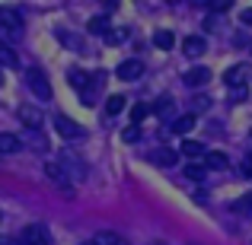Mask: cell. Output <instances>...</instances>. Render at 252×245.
I'll list each match as a JSON object with an SVG mask.
<instances>
[{
  "instance_id": "obj_1",
  "label": "cell",
  "mask_w": 252,
  "mask_h": 245,
  "mask_svg": "<svg viewBox=\"0 0 252 245\" xmlns=\"http://www.w3.org/2000/svg\"><path fill=\"white\" fill-rule=\"evenodd\" d=\"M0 38H6V42L23 38V16L10 6H0Z\"/></svg>"
},
{
  "instance_id": "obj_2",
  "label": "cell",
  "mask_w": 252,
  "mask_h": 245,
  "mask_svg": "<svg viewBox=\"0 0 252 245\" xmlns=\"http://www.w3.org/2000/svg\"><path fill=\"white\" fill-rule=\"evenodd\" d=\"M26 86H29L38 99H51V83H48V77H45L42 67H29L26 70Z\"/></svg>"
},
{
  "instance_id": "obj_3",
  "label": "cell",
  "mask_w": 252,
  "mask_h": 245,
  "mask_svg": "<svg viewBox=\"0 0 252 245\" xmlns=\"http://www.w3.org/2000/svg\"><path fill=\"white\" fill-rule=\"evenodd\" d=\"M19 245H48V229L38 226V223L26 226L23 233H19Z\"/></svg>"
},
{
  "instance_id": "obj_4",
  "label": "cell",
  "mask_w": 252,
  "mask_h": 245,
  "mask_svg": "<svg viewBox=\"0 0 252 245\" xmlns=\"http://www.w3.org/2000/svg\"><path fill=\"white\" fill-rule=\"evenodd\" d=\"M118 80H128V83H134V80H141L144 77V64L137 61V57H131V61H122L118 64Z\"/></svg>"
},
{
  "instance_id": "obj_5",
  "label": "cell",
  "mask_w": 252,
  "mask_h": 245,
  "mask_svg": "<svg viewBox=\"0 0 252 245\" xmlns=\"http://www.w3.org/2000/svg\"><path fill=\"white\" fill-rule=\"evenodd\" d=\"M249 80V64H233V67L223 74V83L233 86V89H243V83Z\"/></svg>"
},
{
  "instance_id": "obj_6",
  "label": "cell",
  "mask_w": 252,
  "mask_h": 245,
  "mask_svg": "<svg viewBox=\"0 0 252 245\" xmlns=\"http://www.w3.org/2000/svg\"><path fill=\"white\" fill-rule=\"evenodd\" d=\"M55 128H58V134H61V137H70V140L83 134V128L77 121H70L67 115H55Z\"/></svg>"
},
{
  "instance_id": "obj_7",
  "label": "cell",
  "mask_w": 252,
  "mask_h": 245,
  "mask_svg": "<svg viewBox=\"0 0 252 245\" xmlns=\"http://www.w3.org/2000/svg\"><path fill=\"white\" fill-rule=\"evenodd\" d=\"M61 169L70 175V182H77V178H83V175H86V165H83L80 160H74L70 153H61Z\"/></svg>"
},
{
  "instance_id": "obj_8",
  "label": "cell",
  "mask_w": 252,
  "mask_h": 245,
  "mask_svg": "<svg viewBox=\"0 0 252 245\" xmlns=\"http://www.w3.org/2000/svg\"><path fill=\"white\" fill-rule=\"evenodd\" d=\"M45 175H48L55 185H61L64 191H70V175L61 169V163H48V165H45Z\"/></svg>"
},
{
  "instance_id": "obj_9",
  "label": "cell",
  "mask_w": 252,
  "mask_h": 245,
  "mask_svg": "<svg viewBox=\"0 0 252 245\" xmlns=\"http://www.w3.org/2000/svg\"><path fill=\"white\" fill-rule=\"evenodd\" d=\"M182 80H185V86H204L211 80V70L208 67H191V70H185Z\"/></svg>"
},
{
  "instance_id": "obj_10",
  "label": "cell",
  "mask_w": 252,
  "mask_h": 245,
  "mask_svg": "<svg viewBox=\"0 0 252 245\" xmlns=\"http://www.w3.org/2000/svg\"><path fill=\"white\" fill-rule=\"evenodd\" d=\"M204 48H208V42H204L201 35H189V38L182 42V51H185L189 57H198V54H204Z\"/></svg>"
},
{
  "instance_id": "obj_11",
  "label": "cell",
  "mask_w": 252,
  "mask_h": 245,
  "mask_svg": "<svg viewBox=\"0 0 252 245\" xmlns=\"http://www.w3.org/2000/svg\"><path fill=\"white\" fill-rule=\"evenodd\" d=\"M204 165H208V169H227L230 165V160H227V153H220V150H214V153H204Z\"/></svg>"
},
{
  "instance_id": "obj_12",
  "label": "cell",
  "mask_w": 252,
  "mask_h": 245,
  "mask_svg": "<svg viewBox=\"0 0 252 245\" xmlns=\"http://www.w3.org/2000/svg\"><path fill=\"white\" fill-rule=\"evenodd\" d=\"M147 160L154 163V165H176V160H179V156L172 153V150H154V153H150Z\"/></svg>"
},
{
  "instance_id": "obj_13",
  "label": "cell",
  "mask_w": 252,
  "mask_h": 245,
  "mask_svg": "<svg viewBox=\"0 0 252 245\" xmlns=\"http://www.w3.org/2000/svg\"><path fill=\"white\" fill-rule=\"evenodd\" d=\"M23 147V140H19L16 134H0V153H16V150Z\"/></svg>"
},
{
  "instance_id": "obj_14",
  "label": "cell",
  "mask_w": 252,
  "mask_h": 245,
  "mask_svg": "<svg viewBox=\"0 0 252 245\" xmlns=\"http://www.w3.org/2000/svg\"><path fill=\"white\" fill-rule=\"evenodd\" d=\"M191 128H195V115H182L172 121V134H189Z\"/></svg>"
},
{
  "instance_id": "obj_15",
  "label": "cell",
  "mask_w": 252,
  "mask_h": 245,
  "mask_svg": "<svg viewBox=\"0 0 252 245\" xmlns=\"http://www.w3.org/2000/svg\"><path fill=\"white\" fill-rule=\"evenodd\" d=\"M182 153L191 156V160H201V156H204V143L201 140H185L182 143Z\"/></svg>"
},
{
  "instance_id": "obj_16",
  "label": "cell",
  "mask_w": 252,
  "mask_h": 245,
  "mask_svg": "<svg viewBox=\"0 0 252 245\" xmlns=\"http://www.w3.org/2000/svg\"><path fill=\"white\" fill-rule=\"evenodd\" d=\"M19 118L29 124V131H38V124H42V115L35 109H19Z\"/></svg>"
},
{
  "instance_id": "obj_17",
  "label": "cell",
  "mask_w": 252,
  "mask_h": 245,
  "mask_svg": "<svg viewBox=\"0 0 252 245\" xmlns=\"http://www.w3.org/2000/svg\"><path fill=\"white\" fill-rule=\"evenodd\" d=\"M96 242H99V245H131L125 236H118V233H99Z\"/></svg>"
},
{
  "instance_id": "obj_18",
  "label": "cell",
  "mask_w": 252,
  "mask_h": 245,
  "mask_svg": "<svg viewBox=\"0 0 252 245\" xmlns=\"http://www.w3.org/2000/svg\"><path fill=\"white\" fill-rule=\"evenodd\" d=\"M204 172H208V165H201V163H191V165H185V175H189L191 182H201V178H204Z\"/></svg>"
},
{
  "instance_id": "obj_19",
  "label": "cell",
  "mask_w": 252,
  "mask_h": 245,
  "mask_svg": "<svg viewBox=\"0 0 252 245\" xmlns=\"http://www.w3.org/2000/svg\"><path fill=\"white\" fill-rule=\"evenodd\" d=\"M105 26H109V19H105V16H93L90 19V32H93V35H105V32H109Z\"/></svg>"
},
{
  "instance_id": "obj_20",
  "label": "cell",
  "mask_w": 252,
  "mask_h": 245,
  "mask_svg": "<svg viewBox=\"0 0 252 245\" xmlns=\"http://www.w3.org/2000/svg\"><path fill=\"white\" fill-rule=\"evenodd\" d=\"M125 96H109V102H105V111H109V115H118V111L125 109Z\"/></svg>"
},
{
  "instance_id": "obj_21",
  "label": "cell",
  "mask_w": 252,
  "mask_h": 245,
  "mask_svg": "<svg viewBox=\"0 0 252 245\" xmlns=\"http://www.w3.org/2000/svg\"><path fill=\"white\" fill-rule=\"evenodd\" d=\"M0 64H6V67H16V54H13L10 45L0 42Z\"/></svg>"
},
{
  "instance_id": "obj_22",
  "label": "cell",
  "mask_w": 252,
  "mask_h": 245,
  "mask_svg": "<svg viewBox=\"0 0 252 245\" xmlns=\"http://www.w3.org/2000/svg\"><path fill=\"white\" fill-rule=\"evenodd\" d=\"M67 77H70V83H74V89H80V92L86 89V83H90V77H86L83 70H70Z\"/></svg>"
},
{
  "instance_id": "obj_23",
  "label": "cell",
  "mask_w": 252,
  "mask_h": 245,
  "mask_svg": "<svg viewBox=\"0 0 252 245\" xmlns=\"http://www.w3.org/2000/svg\"><path fill=\"white\" fill-rule=\"evenodd\" d=\"M154 45H157V48H172V45H176V38H172V32H157V35H154Z\"/></svg>"
},
{
  "instance_id": "obj_24",
  "label": "cell",
  "mask_w": 252,
  "mask_h": 245,
  "mask_svg": "<svg viewBox=\"0 0 252 245\" xmlns=\"http://www.w3.org/2000/svg\"><path fill=\"white\" fill-rule=\"evenodd\" d=\"M29 143H32V147H35V150H42V153H45V150H48V140H45V137L38 134V131H29Z\"/></svg>"
},
{
  "instance_id": "obj_25",
  "label": "cell",
  "mask_w": 252,
  "mask_h": 245,
  "mask_svg": "<svg viewBox=\"0 0 252 245\" xmlns=\"http://www.w3.org/2000/svg\"><path fill=\"white\" fill-rule=\"evenodd\" d=\"M147 111H150V105H134V109H131V121H144V118H147Z\"/></svg>"
},
{
  "instance_id": "obj_26",
  "label": "cell",
  "mask_w": 252,
  "mask_h": 245,
  "mask_svg": "<svg viewBox=\"0 0 252 245\" xmlns=\"http://www.w3.org/2000/svg\"><path fill=\"white\" fill-rule=\"evenodd\" d=\"M236 214H252V194H246V197L236 201Z\"/></svg>"
},
{
  "instance_id": "obj_27",
  "label": "cell",
  "mask_w": 252,
  "mask_h": 245,
  "mask_svg": "<svg viewBox=\"0 0 252 245\" xmlns=\"http://www.w3.org/2000/svg\"><path fill=\"white\" fill-rule=\"evenodd\" d=\"M208 105H211V99H208V96H195V99H191V109H195V111H204Z\"/></svg>"
},
{
  "instance_id": "obj_28",
  "label": "cell",
  "mask_w": 252,
  "mask_h": 245,
  "mask_svg": "<svg viewBox=\"0 0 252 245\" xmlns=\"http://www.w3.org/2000/svg\"><path fill=\"white\" fill-rule=\"evenodd\" d=\"M137 137H141V128H137V124H131V128L125 131V140H128V143H134Z\"/></svg>"
},
{
  "instance_id": "obj_29",
  "label": "cell",
  "mask_w": 252,
  "mask_h": 245,
  "mask_svg": "<svg viewBox=\"0 0 252 245\" xmlns=\"http://www.w3.org/2000/svg\"><path fill=\"white\" fill-rule=\"evenodd\" d=\"M211 10H217V13H227V10H230V3H227V0H211Z\"/></svg>"
},
{
  "instance_id": "obj_30",
  "label": "cell",
  "mask_w": 252,
  "mask_h": 245,
  "mask_svg": "<svg viewBox=\"0 0 252 245\" xmlns=\"http://www.w3.org/2000/svg\"><path fill=\"white\" fill-rule=\"evenodd\" d=\"M243 172H246V175L252 178V156H246V163H243Z\"/></svg>"
},
{
  "instance_id": "obj_31",
  "label": "cell",
  "mask_w": 252,
  "mask_h": 245,
  "mask_svg": "<svg viewBox=\"0 0 252 245\" xmlns=\"http://www.w3.org/2000/svg\"><path fill=\"white\" fill-rule=\"evenodd\" d=\"M243 23L252 26V6H249V10H243Z\"/></svg>"
},
{
  "instance_id": "obj_32",
  "label": "cell",
  "mask_w": 252,
  "mask_h": 245,
  "mask_svg": "<svg viewBox=\"0 0 252 245\" xmlns=\"http://www.w3.org/2000/svg\"><path fill=\"white\" fill-rule=\"evenodd\" d=\"M0 245H19V239H6V236H0Z\"/></svg>"
},
{
  "instance_id": "obj_33",
  "label": "cell",
  "mask_w": 252,
  "mask_h": 245,
  "mask_svg": "<svg viewBox=\"0 0 252 245\" xmlns=\"http://www.w3.org/2000/svg\"><path fill=\"white\" fill-rule=\"evenodd\" d=\"M83 245H99V242H83Z\"/></svg>"
}]
</instances>
